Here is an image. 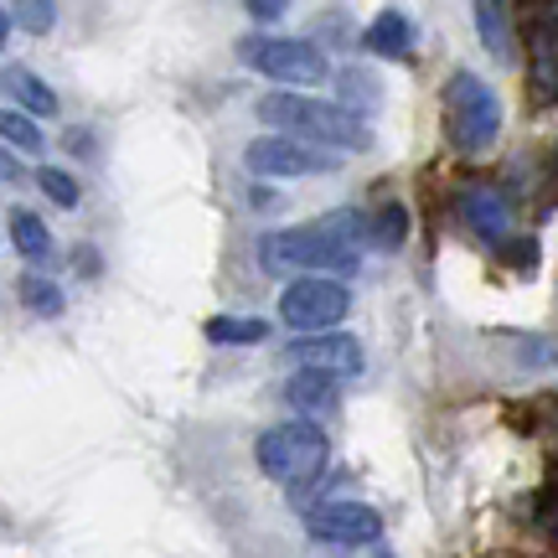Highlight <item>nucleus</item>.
I'll list each match as a JSON object with an SVG mask.
<instances>
[{
  "mask_svg": "<svg viewBox=\"0 0 558 558\" xmlns=\"http://www.w3.org/2000/svg\"><path fill=\"white\" fill-rule=\"evenodd\" d=\"M259 120L275 124V135L284 140H316L326 150H362L367 145V124L357 120V109L326 99H305L295 88H269L259 99Z\"/></svg>",
  "mask_w": 558,
  "mask_h": 558,
  "instance_id": "obj_1",
  "label": "nucleus"
},
{
  "mask_svg": "<svg viewBox=\"0 0 558 558\" xmlns=\"http://www.w3.org/2000/svg\"><path fill=\"white\" fill-rule=\"evenodd\" d=\"M259 264L269 275L305 269L311 279H352L362 269V254L357 243L331 233L326 222H311V228H279V233H269L259 243Z\"/></svg>",
  "mask_w": 558,
  "mask_h": 558,
  "instance_id": "obj_2",
  "label": "nucleus"
},
{
  "mask_svg": "<svg viewBox=\"0 0 558 558\" xmlns=\"http://www.w3.org/2000/svg\"><path fill=\"white\" fill-rule=\"evenodd\" d=\"M326 456H331V445H326V429H316L311 418H290V424H275V429H264L259 445H254V460H259V471L269 481H284V486H316V476L326 471Z\"/></svg>",
  "mask_w": 558,
  "mask_h": 558,
  "instance_id": "obj_3",
  "label": "nucleus"
},
{
  "mask_svg": "<svg viewBox=\"0 0 558 558\" xmlns=\"http://www.w3.org/2000/svg\"><path fill=\"white\" fill-rule=\"evenodd\" d=\"M445 130L465 156L492 150V140L501 135V99L476 73H456L445 83Z\"/></svg>",
  "mask_w": 558,
  "mask_h": 558,
  "instance_id": "obj_4",
  "label": "nucleus"
},
{
  "mask_svg": "<svg viewBox=\"0 0 558 558\" xmlns=\"http://www.w3.org/2000/svg\"><path fill=\"white\" fill-rule=\"evenodd\" d=\"M239 58L248 62L254 73H264V78H275V83H320L331 73L326 52L305 37H243Z\"/></svg>",
  "mask_w": 558,
  "mask_h": 558,
  "instance_id": "obj_5",
  "label": "nucleus"
},
{
  "mask_svg": "<svg viewBox=\"0 0 558 558\" xmlns=\"http://www.w3.org/2000/svg\"><path fill=\"white\" fill-rule=\"evenodd\" d=\"M347 311H352V295L337 279H295V284L279 290V316H284V326H295L300 337L337 331Z\"/></svg>",
  "mask_w": 558,
  "mask_h": 558,
  "instance_id": "obj_6",
  "label": "nucleus"
},
{
  "mask_svg": "<svg viewBox=\"0 0 558 558\" xmlns=\"http://www.w3.org/2000/svg\"><path fill=\"white\" fill-rule=\"evenodd\" d=\"M243 166L254 177H316V171H331L337 156H320V150L300 145V140H284V135H259L243 145Z\"/></svg>",
  "mask_w": 558,
  "mask_h": 558,
  "instance_id": "obj_7",
  "label": "nucleus"
},
{
  "mask_svg": "<svg viewBox=\"0 0 558 558\" xmlns=\"http://www.w3.org/2000/svg\"><path fill=\"white\" fill-rule=\"evenodd\" d=\"M284 362L300 373H326V378H352L362 373V341L347 331H320V337H295L284 347Z\"/></svg>",
  "mask_w": 558,
  "mask_h": 558,
  "instance_id": "obj_8",
  "label": "nucleus"
},
{
  "mask_svg": "<svg viewBox=\"0 0 558 558\" xmlns=\"http://www.w3.org/2000/svg\"><path fill=\"white\" fill-rule=\"evenodd\" d=\"M378 533H383V518L378 507H367V501H326V507L311 512V538L337 543V548H362Z\"/></svg>",
  "mask_w": 558,
  "mask_h": 558,
  "instance_id": "obj_9",
  "label": "nucleus"
},
{
  "mask_svg": "<svg viewBox=\"0 0 558 558\" xmlns=\"http://www.w3.org/2000/svg\"><path fill=\"white\" fill-rule=\"evenodd\" d=\"M460 218H465V228H471L476 239L501 243L507 228H512V207H507L497 192H465V197H460Z\"/></svg>",
  "mask_w": 558,
  "mask_h": 558,
  "instance_id": "obj_10",
  "label": "nucleus"
},
{
  "mask_svg": "<svg viewBox=\"0 0 558 558\" xmlns=\"http://www.w3.org/2000/svg\"><path fill=\"white\" fill-rule=\"evenodd\" d=\"M362 47L378 52V58H409L414 52V21L403 11H383L367 32H362Z\"/></svg>",
  "mask_w": 558,
  "mask_h": 558,
  "instance_id": "obj_11",
  "label": "nucleus"
},
{
  "mask_svg": "<svg viewBox=\"0 0 558 558\" xmlns=\"http://www.w3.org/2000/svg\"><path fill=\"white\" fill-rule=\"evenodd\" d=\"M5 88L16 94V104H21V114H26V120H32V114H37V120H52V114H58V94H52L32 68L11 62V68H5Z\"/></svg>",
  "mask_w": 558,
  "mask_h": 558,
  "instance_id": "obj_12",
  "label": "nucleus"
},
{
  "mask_svg": "<svg viewBox=\"0 0 558 558\" xmlns=\"http://www.w3.org/2000/svg\"><path fill=\"white\" fill-rule=\"evenodd\" d=\"M207 341H213V347H259V341H269V320H259V316H213L207 320Z\"/></svg>",
  "mask_w": 558,
  "mask_h": 558,
  "instance_id": "obj_13",
  "label": "nucleus"
},
{
  "mask_svg": "<svg viewBox=\"0 0 558 558\" xmlns=\"http://www.w3.org/2000/svg\"><path fill=\"white\" fill-rule=\"evenodd\" d=\"M284 399L295 403L300 414H326L337 403V378H326V373H295L290 388H284Z\"/></svg>",
  "mask_w": 558,
  "mask_h": 558,
  "instance_id": "obj_14",
  "label": "nucleus"
},
{
  "mask_svg": "<svg viewBox=\"0 0 558 558\" xmlns=\"http://www.w3.org/2000/svg\"><path fill=\"white\" fill-rule=\"evenodd\" d=\"M11 243H16V254H26V259H41V254L52 248V233H47V222H41L37 213L16 207V213H11Z\"/></svg>",
  "mask_w": 558,
  "mask_h": 558,
  "instance_id": "obj_15",
  "label": "nucleus"
},
{
  "mask_svg": "<svg viewBox=\"0 0 558 558\" xmlns=\"http://www.w3.org/2000/svg\"><path fill=\"white\" fill-rule=\"evenodd\" d=\"M476 26H481V41L497 52V58H512V32H507V5H476Z\"/></svg>",
  "mask_w": 558,
  "mask_h": 558,
  "instance_id": "obj_16",
  "label": "nucleus"
},
{
  "mask_svg": "<svg viewBox=\"0 0 558 558\" xmlns=\"http://www.w3.org/2000/svg\"><path fill=\"white\" fill-rule=\"evenodd\" d=\"M367 233H373L378 248H399V243L409 239V207H403V202H388L378 218L367 222Z\"/></svg>",
  "mask_w": 558,
  "mask_h": 558,
  "instance_id": "obj_17",
  "label": "nucleus"
},
{
  "mask_svg": "<svg viewBox=\"0 0 558 558\" xmlns=\"http://www.w3.org/2000/svg\"><path fill=\"white\" fill-rule=\"evenodd\" d=\"M0 140H11L16 150H37L41 156V130H37V120H26L21 109H0Z\"/></svg>",
  "mask_w": 558,
  "mask_h": 558,
  "instance_id": "obj_18",
  "label": "nucleus"
},
{
  "mask_svg": "<svg viewBox=\"0 0 558 558\" xmlns=\"http://www.w3.org/2000/svg\"><path fill=\"white\" fill-rule=\"evenodd\" d=\"M37 186L58 207H78V181L68 177V171H58V166H37Z\"/></svg>",
  "mask_w": 558,
  "mask_h": 558,
  "instance_id": "obj_19",
  "label": "nucleus"
},
{
  "mask_svg": "<svg viewBox=\"0 0 558 558\" xmlns=\"http://www.w3.org/2000/svg\"><path fill=\"white\" fill-rule=\"evenodd\" d=\"M21 300H26V305H32V311H41V316H62V290L58 284H52V279H26V284H21Z\"/></svg>",
  "mask_w": 558,
  "mask_h": 558,
  "instance_id": "obj_20",
  "label": "nucleus"
},
{
  "mask_svg": "<svg viewBox=\"0 0 558 558\" xmlns=\"http://www.w3.org/2000/svg\"><path fill=\"white\" fill-rule=\"evenodd\" d=\"M11 16H21L26 26H32V32H47V26L58 21V5H16Z\"/></svg>",
  "mask_w": 558,
  "mask_h": 558,
  "instance_id": "obj_21",
  "label": "nucleus"
},
{
  "mask_svg": "<svg viewBox=\"0 0 558 558\" xmlns=\"http://www.w3.org/2000/svg\"><path fill=\"white\" fill-rule=\"evenodd\" d=\"M248 16L254 21H279L284 16V5H275V0H254V5H248Z\"/></svg>",
  "mask_w": 558,
  "mask_h": 558,
  "instance_id": "obj_22",
  "label": "nucleus"
},
{
  "mask_svg": "<svg viewBox=\"0 0 558 558\" xmlns=\"http://www.w3.org/2000/svg\"><path fill=\"white\" fill-rule=\"evenodd\" d=\"M21 177H26V171H21L16 160H11V150L0 145V181H21Z\"/></svg>",
  "mask_w": 558,
  "mask_h": 558,
  "instance_id": "obj_23",
  "label": "nucleus"
},
{
  "mask_svg": "<svg viewBox=\"0 0 558 558\" xmlns=\"http://www.w3.org/2000/svg\"><path fill=\"white\" fill-rule=\"evenodd\" d=\"M5 37H11V11L0 5V47H5Z\"/></svg>",
  "mask_w": 558,
  "mask_h": 558,
  "instance_id": "obj_24",
  "label": "nucleus"
}]
</instances>
